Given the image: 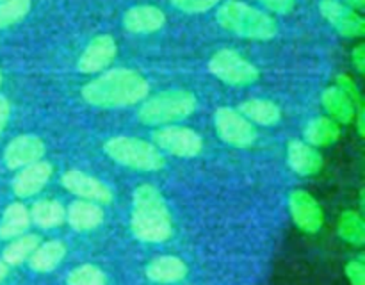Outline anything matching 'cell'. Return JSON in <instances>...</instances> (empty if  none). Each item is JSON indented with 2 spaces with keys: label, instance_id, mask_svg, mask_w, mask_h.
I'll list each match as a JSON object with an SVG mask.
<instances>
[{
  "label": "cell",
  "instance_id": "obj_1",
  "mask_svg": "<svg viewBox=\"0 0 365 285\" xmlns=\"http://www.w3.org/2000/svg\"><path fill=\"white\" fill-rule=\"evenodd\" d=\"M148 81L130 68H113L82 88V98L100 109H121L141 103L148 96Z\"/></svg>",
  "mask_w": 365,
  "mask_h": 285
},
{
  "label": "cell",
  "instance_id": "obj_2",
  "mask_svg": "<svg viewBox=\"0 0 365 285\" xmlns=\"http://www.w3.org/2000/svg\"><path fill=\"white\" fill-rule=\"evenodd\" d=\"M130 232L145 244H160L173 235V217L163 192L153 184L134 189L130 210Z\"/></svg>",
  "mask_w": 365,
  "mask_h": 285
},
{
  "label": "cell",
  "instance_id": "obj_3",
  "mask_svg": "<svg viewBox=\"0 0 365 285\" xmlns=\"http://www.w3.org/2000/svg\"><path fill=\"white\" fill-rule=\"evenodd\" d=\"M217 24L225 31L245 39L269 41L278 34V25L274 18L257 7L239 0H228L217 9Z\"/></svg>",
  "mask_w": 365,
  "mask_h": 285
},
{
  "label": "cell",
  "instance_id": "obj_4",
  "mask_svg": "<svg viewBox=\"0 0 365 285\" xmlns=\"http://www.w3.org/2000/svg\"><path fill=\"white\" fill-rule=\"evenodd\" d=\"M198 109V98L187 89H168L153 96H146L138 110L141 123L150 127H164L187 120Z\"/></svg>",
  "mask_w": 365,
  "mask_h": 285
},
{
  "label": "cell",
  "instance_id": "obj_5",
  "mask_svg": "<svg viewBox=\"0 0 365 285\" xmlns=\"http://www.w3.org/2000/svg\"><path fill=\"white\" fill-rule=\"evenodd\" d=\"M103 152L120 166L135 171H160L166 166L163 152L153 142L130 135H116L106 141Z\"/></svg>",
  "mask_w": 365,
  "mask_h": 285
},
{
  "label": "cell",
  "instance_id": "obj_6",
  "mask_svg": "<svg viewBox=\"0 0 365 285\" xmlns=\"http://www.w3.org/2000/svg\"><path fill=\"white\" fill-rule=\"evenodd\" d=\"M209 71L228 86H250L255 84L260 77V71L255 64L242 57L232 48L217 50L209 61Z\"/></svg>",
  "mask_w": 365,
  "mask_h": 285
},
{
  "label": "cell",
  "instance_id": "obj_7",
  "mask_svg": "<svg viewBox=\"0 0 365 285\" xmlns=\"http://www.w3.org/2000/svg\"><path fill=\"white\" fill-rule=\"evenodd\" d=\"M153 145L173 157L192 159L198 157L203 150V139L195 128L182 127V125H164L153 130Z\"/></svg>",
  "mask_w": 365,
  "mask_h": 285
},
{
  "label": "cell",
  "instance_id": "obj_8",
  "mask_svg": "<svg viewBox=\"0 0 365 285\" xmlns=\"http://www.w3.org/2000/svg\"><path fill=\"white\" fill-rule=\"evenodd\" d=\"M214 128H216L217 138L234 148H250L259 139L255 125L232 107H220L216 110Z\"/></svg>",
  "mask_w": 365,
  "mask_h": 285
},
{
  "label": "cell",
  "instance_id": "obj_9",
  "mask_svg": "<svg viewBox=\"0 0 365 285\" xmlns=\"http://www.w3.org/2000/svg\"><path fill=\"white\" fill-rule=\"evenodd\" d=\"M61 185L70 195L77 196L78 200H88V202L100 203V205H109L114 200L113 189L106 182L81 170L64 171L61 175Z\"/></svg>",
  "mask_w": 365,
  "mask_h": 285
},
{
  "label": "cell",
  "instance_id": "obj_10",
  "mask_svg": "<svg viewBox=\"0 0 365 285\" xmlns=\"http://www.w3.org/2000/svg\"><path fill=\"white\" fill-rule=\"evenodd\" d=\"M289 212L296 227L305 234H317L324 224L323 207L309 191L296 189L289 195Z\"/></svg>",
  "mask_w": 365,
  "mask_h": 285
},
{
  "label": "cell",
  "instance_id": "obj_11",
  "mask_svg": "<svg viewBox=\"0 0 365 285\" xmlns=\"http://www.w3.org/2000/svg\"><path fill=\"white\" fill-rule=\"evenodd\" d=\"M321 16L344 38H360L365 34V20L346 4L339 0H321Z\"/></svg>",
  "mask_w": 365,
  "mask_h": 285
},
{
  "label": "cell",
  "instance_id": "obj_12",
  "mask_svg": "<svg viewBox=\"0 0 365 285\" xmlns=\"http://www.w3.org/2000/svg\"><path fill=\"white\" fill-rule=\"evenodd\" d=\"M46 146L41 138L34 134L16 135L7 142L4 150V164L7 170L18 171L20 167L29 166L32 162H38L45 157Z\"/></svg>",
  "mask_w": 365,
  "mask_h": 285
},
{
  "label": "cell",
  "instance_id": "obj_13",
  "mask_svg": "<svg viewBox=\"0 0 365 285\" xmlns=\"http://www.w3.org/2000/svg\"><path fill=\"white\" fill-rule=\"evenodd\" d=\"M118 46L114 41L113 36L109 34H100L96 38H93L88 43V46L84 48V52L78 57L77 68L82 73H100V71H106L107 68L113 64V61L116 59Z\"/></svg>",
  "mask_w": 365,
  "mask_h": 285
},
{
  "label": "cell",
  "instance_id": "obj_14",
  "mask_svg": "<svg viewBox=\"0 0 365 285\" xmlns=\"http://www.w3.org/2000/svg\"><path fill=\"white\" fill-rule=\"evenodd\" d=\"M53 175V166L48 160H38V162H32L29 166L20 167L16 171V175L13 177L11 182V189H13L14 196L25 200L32 198V196L39 195L43 189L46 187V184L50 182Z\"/></svg>",
  "mask_w": 365,
  "mask_h": 285
},
{
  "label": "cell",
  "instance_id": "obj_15",
  "mask_svg": "<svg viewBox=\"0 0 365 285\" xmlns=\"http://www.w3.org/2000/svg\"><path fill=\"white\" fill-rule=\"evenodd\" d=\"M146 278L157 285L180 284L189 274V267L184 259L177 255H160L146 264Z\"/></svg>",
  "mask_w": 365,
  "mask_h": 285
},
{
  "label": "cell",
  "instance_id": "obj_16",
  "mask_svg": "<svg viewBox=\"0 0 365 285\" xmlns=\"http://www.w3.org/2000/svg\"><path fill=\"white\" fill-rule=\"evenodd\" d=\"M287 164L299 177H314L323 167V155L303 139H292L287 145Z\"/></svg>",
  "mask_w": 365,
  "mask_h": 285
},
{
  "label": "cell",
  "instance_id": "obj_17",
  "mask_svg": "<svg viewBox=\"0 0 365 285\" xmlns=\"http://www.w3.org/2000/svg\"><path fill=\"white\" fill-rule=\"evenodd\" d=\"M106 219L102 205L88 200H75L66 209V223L70 224L71 230L88 234V232L96 230Z\"/></svg>",
  "mask_w": 365,
  "mask_h": 285
},
{
  "label": "cell",
  "instance_id": "obj_18",
  "mask_svg": "<svg viewBox=\"0 0 365 285\" xmlns=\"http://www.w3.org/2000/svg\"><path fill=\"white\" fill-rule=\"evenodd\" d=\"M166 24V14L157 6H135L123 14V27L132 34H152Z\"/></svg>",
  "mask_w": 365,
  "mask_h": 285
},
{
  "label": "cell",
  "instance_id": "obj_19",
  "mask_svg": "<svg viewBox=\"0 0 365 285\" xmlns=\"http://www.w3.org/2000/svg\"><path fill=\"white\" fill-rule=\"evenodd\" d=\"M66 253L68 248L61 239H50V241L39 242L38 248L29 256L27 264L34 273H52L61 266Z\"/></svg>",
  "mask_w": 365,
  "mask_h": 285
},
{
  "label": "cell",
  "instance_id": "obj_20",
  "mask_svg": "<svg viewBox=\"0 0 365 285\" xmlns=\"http://www.w3.org/2000/svg\"><path fill=\"white\" fill-rule=\"evenodd\" d=\"M321 102H323V107L327 109L328 116L334 121H337L339 125L351 123L356 116V109L360 107L355 105V102L337 86L324 89L323 95H321Z\"/></svg>",
  "mask_w": 365,
  "mask_h": 285
},
{
  "label": "cell",
  "instance_id": "obj_21",
  "mask_svg": "<svg viewBox=\"0 0 365 285\" xmlns=\"http://www.w3.org/2000/svg\"><path fill=\"white\" fill-rule=\"evenodd\" d=\"M31 223L41 230H53L66 223V207L56 198H41L29 209Z\"/></svg>",
  "mask_w": 365,
  "mask_h": 285
},
{
  "label": "cell",
  "instance_id": "obj_22",
  "mask_svg": "<svg viewBox=\"0 0 365 285\" xmlns=\"http://www.w3.org/2000/svg\"><path fill=\"white\" fill-rule=\"evenodd\" d=\"M31 212L29 207L21 202H13L6 207L0 217V239L11 241L18 235L25 234L31 228Z\"/></svg>",
  "mask_w": 365,
  "mask_h": 285
},
{
  "label": "cell",
  "instance_id": "obj_23",
  "mask_svg": "<svg viewBox=\"0 0 365 285\" xmlns=\"http://www.w3.org/2000/svg\"><path fill=\"white\" fill-rule=\"evenodd\" d=\"M239 113L252 121L253 125H264V127H273V125L280 123L282 120V109L267 98H250L239 105Z\"/></svg>",
  "mask_w": 365,
  "mask_h": 285
},
{
  "label": "cell",
  "instance_id": "obj_24",
  "mask_svg": "<svg viewBox=\"0 0 365 285\" xmlns=\"http://www.w3.org/2000/svg\"><path fill=\"white\" fill-rule=\"evenodd\" d=\"M303 138H305L303 141H307L309 145L316 146V148H324V146H330L339 141L341 127L330 116H317L309 121L305 132H303Z\"/></svg>",
  "mask_w": 365,
  "mask_h": 285
},
{
  "label": "cell",
  "instance_id": "obj_25",
  "mask_svg": "<svg viewBox=\"0 0 365 285\" xmlns=\"http://www.w3.org/2000/svg\"><path fill=\"white\" fill-rule=\"evenodd\" d=\"M39 242H41V237L38 234H29V232H25V234L18 235V237L11 239L7 242V246L2 252V260L9 267L21 266L24 262H27L29 256L38 248Z\"/></svg>",
  "mask_w": 365,
  "mask_h": 285
},
{
  "label": "cell",
  "instance_id": "obj_26",
  "mask_svg": "<svg viewBox=\"0 0 365 285\" xmlns=\"http://www.w3.org/2000/svg\"><path fill=\"white\" fill-rule=\"evenodd\" d=\"M337 232L342 241H346L351 246H364L365 244V223L360 212L355 210H344L339 217Z\"/></svg>",
  "mask_w": 365,
  "mask_h": 285
},
{
  "label": "cell",
  "instance_id": "obj_27",
  "mask_svg": "<svg viewBox=\"0 0 365 285\" xmlns=\"http://www.w3.org/2000/svg\"><path fill=\"white\" fill-rule=\"evenodd\" d=\"M66 285H107V274L95 264H82L68 273Z\"/></svg>",
  "mask_w": 365,
  "mask_h": 285
},
{
  "label": "cell",
  "instance_id": "obj_28",
  "mask_svg": "<svg viewBox=\"0 0 365 285\" xmlns=\"http://www.w3.org/2000/svg\"><path fill=\"white\" fill-rule=\"evenodd\" d=\"M32 7V0H2L0 2V31L24 20Z\"/></svg>",
  "mask_w": 365,
  "mask_h": 285
},
{
  "label": "cell",
  "instance_id": "obj_29",
  "mask_svg": "<svg viewBox=\"0 0 365 285\" xmlns=\"http://www.w3.org/2000/svg\"><path fill=\"white\" fill-rule=\"evenodd\" d=\"M178 11L187 14H198V13H207L209 9L216 7L217 4H221L223 0H170Z\"/></svg>",
  "mask_w": 365,
  "mask_h": 285
},
{
  "label": "cell",
  "instance_id": "obj_30",
  "mask_svg": "<svg viewBox=\"0 0 365 285\" xmlns=\"http://www.w3.org/2000/svg\"><path fill=\"white\" fill-rule=\"evenodd\" d=\"M346 278L351 285H365V264L364 259H353L344 267Z\"/></svg>",
  "mask_w": 365,
  "mask_h": 285
},
{
  "label": "cell",
  "instance_id": "obj_31",
  "mask_svg": "<svg viewBox=\"0 0 365 285\" xmlns=\"http://www.w3.org/2000/svg\"><path fill=\"white\" fill-rule=\"evenodd\" d=\"M337 88H341L342 91H344L346 95L355 102V105H364L362 96H360V89L356 88L355 81H353L349 75H344V73L337 75Z\"/></svg>",
  "mask_w": 365,
  "mask_h": 285
},
{
  "label": "cell",
  "instance_id": "obj_32",
  "mask_svg": "<svg viewBox=\"0 0 365 285\" xmlns=\"http://www.w3.org/2000/svg\"><path fill=\"white\" fill-rule=\"evenodd\" d=\"M259 2L277 14H289L296 7V0H259Z\"/></svg>",
  "mask_w": 365,
  "mask_h": 285
},
{
  "label": "cell",
  "instance_id": "obj_33",
  "mask_svg": "<svg viewBox=\"0 0 365 285\" xmlns=\"http://www.w3.org/2000/svg\"><path fill=\"white\" fill-rule=\"evenodd\" d=\"M11 118V103L6 96H0V135L6 130L7 123Z\"/></svg>",
  "mask_w": 365,
  "mask_h": 285
},
{
  "label": "cell",
  "instance_id": "obj_34",
  "mask_svg": "<svg viewBox=\"0 0 365 285\" xmlns=\"http://www.w3.org/2000/svg\"><path fill=\"white\" fill-rule=\"evenodd\" d=\"M353 64H355L356 70L360 71V73H364L365 71V46L364 45H359L355 50H353Z\"/></svg>",
  "mask_w": 365,
  "mask_h": 285
},
{
  "label": "cell",
  "instance_id": "obj_35",
  "mask_svg": "<svg viewBox=\"0 0 365 285\" xmlns=\"http://www.w3.org/2000/svg\"><path fill=\"white\" fill-rule=\"evenodd\" d=\"M339 2L346 4V6H349L351 9H362L365 6V0H339Z\"/></svg>",
  "mask_w": 365,
  "mask_h": 285
},
{
  "label": "cell",
  "instance_id": "obj_36",
  "mask_svg": "<svg viewBox=\"0 0 365 285\" xmlns=\"http://www.w3.org/2000/svg\"><path fill=\"white\" fill-rule=\"evenodd\" d=\"M7 274H9V266H7V264L0 259V285L4 284V280L7 278Z\"/></svg>",
  "mask_w": 365,
  "mask_h": 285
},
{
  "label": "cell",
  "instance_id": "obj_37",
  "mask_svg": "<svg viewBox=\"0 0 365 285\" xmlns=\"http://www.w3.org/2000/svg\"><path fill=\"white\" fill-rule=\"evenodd\" d=\"M0 86H2V73H0Z\"/></svg>",
  "mask_w": 365,
  "mask_h": 285
},
{
  "label": "cell",
  "instance_id": "obj_38",
  "mask_svg": "<svg viewBox=\"0 0 365 285\" xmlns=\"http://www.w3.org/2000/svg\"><path fill=\"white\" fill-rule=\"evenodd\" d=\"M0 2H2V0H0Z\"/></svg>",
  "mask_w": 365,
  "mask_h": 285
}]
</instances>
